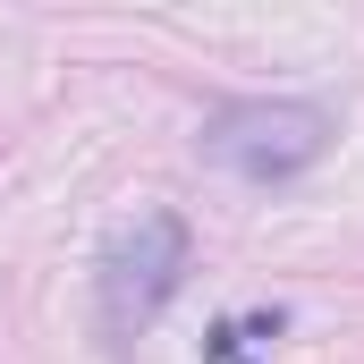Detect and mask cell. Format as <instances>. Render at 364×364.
Segmentation results:
<instances>
[{"label":"cell","mask_w":364,"mask_h":364,"mask_svg":"<svg viewBox=\"0 0 364 364\" xmlns=\"http://www.w3.org/2000/svg\"><path fill=\"white\" fill-rule=\"evenodd\" d=\"M195 272V237L178 212H136L110 246H102V331L136 339Z\"/></svg>","instance_id":"2"},{"label":"cell","mask_w":364,"mask_h":364,"mask_svg":"<svg viewBox=\"0 0 364 364\" xmlns=\"http://www.w3.org/2000/svg\"><path fill=\"white\" fill-rule=\"evenodd\" d=\"M195 153L212 170H229V178L272 186V178H296V170H314L331 153V110H314V102H220L203 119Z\"/></svg>","instance_id":"1"},{"label":"cell","mask_w":364,"mask_h":364,"mask_svg":"<svg viewBox=\"0 0 364 364\" xmlns=\"http://www.w3.org/2000/svg\"><path fill=\"white\" fill-rule=\"evenodd\" d=\"M203 356L212 364H246V322H220V331L203 339Z\"/></svg>","instance_id":"3"}]
</instances>
